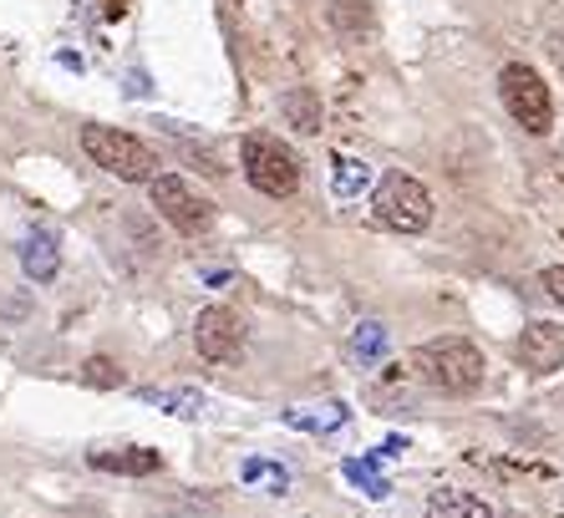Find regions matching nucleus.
Returning a JSON list of instances; mask_svg holds the SVG:
<instances>
[{
	"label": "nucleus",
	"instance_id": "nucleus-1",
	"mask_svg": "<svg viewBox=\"0 0 564 518\" xmlns=\"http://www.w3.org/2000/svg\"><path fill=\"white\" fill-rule=\"evenodd\" d=\"M412 371H417L427 387L458 397V391H473L478 381H484V350L473 346V341H463V336L422 341V346L412 350Z\"/></svg>",
	"mask_w": 564,
	"mask_h": 518
},
{
	"label": "nucleus",
	"instance_id": "nucleus-2",
	"mask_svg": "<svg viewBox=\"0 0 564 518\" xmlns=\"http://www.w3.org/2000/svg\"><path fill=\"white\" fill-rule=\"evenodd\" d=\"M82 153L93 158L102 173L122 183H148L158 173V153L143 143V138H132V132H118L107 128V122H87L82 128Z\"/></svg>",
	"mask_w": 564,
	"mask_h": 518
},
{
	"label": "nucleus",
	"instance_id": "nucleus-3",
	"mask_svg": "<svg viewBox=\"0 0 564 518\" xmlns=\"http://www.w3.org/2000/svg\"><path fill=\"white\" fill-rule=\"evenodd\" d=\"M239 163H245V179L264 198H290L301 188V158L290 153L280 138H270V132H250L245 148H239Z\"/></svg>",
	"mask_w": 564,
	"mask_h": 518
},
{
	"label": "nucleus",
	"instance_id": "nucleus-4",
	"mask_svg": "<svg viewBox=\"0 0 564 518\" xmlns=\"http://www.w3.org/2000/svg\"><path fill=\"white\" fill-rule=\"evenodd\" d=\"M371 214H377V224H387L397 234H422L433 224V194L412 173H387L377 183V194H371Z\"/></svg>",
	"mask_w": 564,
	"mask_h": 518
},
{
	"label": "nucleus",
	"instance_id": "nucleus-5",
	"mask_svg": "<svg viewBox=\"0 0 564 518\" xmlns=\"http://www.w3.org/2000/svg\"><path fill=\"white\" fill-rule=\"evenodd\" d=\"M499 91H503V107H509L513 122H524V132L544 138V132L554 128V102H550V87L539 82V72H529V66H503Z\"/></svg>",
	"mask_w": 564,
	"mask_h": 518
},
{
	"label": "nucleus",
	"instance_id": "nucleus-6",
	"mask_svg": "<svg viewBox=\"0 0 564 518\" xmlns=\"http://www.w3.org/2000/svg\"><path fill=\"white\" fill-rule=\"evenodd\" d=\"M148 194H153V208L178 234H204L214 224V204L209 198H198L178 173H153V179H148Z\"/></svg>",
	"mask_w": 564,
	"mask_h": 518
},
{
	"label": "nucleus",
	"instance_id": "nucleus-7",
	"mask_svg": "<svg viewBox=\"0 0 564 518\" xmlns=\"http://www.w3.org/2000/svg\"><path fill=\"white\" fill-rule=\"evenodd\" d=\"M194 346L209 366H235L245 356V321L229 305H209L194 321Z\"/></svg>",
	"mask_w": 564,
	"mask_h": 518
},
{
	"label": "nucleus",
	"instance_id": "nucleus-8",
	"mask_svg": "<svg viewBox=\"0 0 564 518\" xmlns=\"http://www.w3.org/2000/svg\"><path fill=\"white\" fill-rule=\"evenodd\" d=\"M513 356H519V366H524V371H534V376L560 371V366H564V325H554V321L524 325V336H519Z\"/></svg>",
	"mask_w": 564,
	"mask_h": 518
},
{
	"label": "nucleus",
	"instance_id": "nucleus-9",
	"mask_svg": "<svg viewBox=\"0 0 564 518\" xmlns=\"http://www.w3.org/2000/svg\"><path fill=\"white\" fill-rule=\"evenodd\" d=\"M21 270L36 280V285H46V280H56V270H62V245H56V234L36 229L21 245Z\"/></svg>",
	"mask_w": 564,
	"mask_h": 518
},
{
	"label": "nucleus",
	"instance_id": "nucleus-10",
	"mask_svg": "<svg viewBox=\"0 0 564 518\" xmlns=\"http://www.w3.org/2000/svg\"><path fill=\"white\" fill-rule=\"evenodd\" d=\"M427 518H494V508H488L478 493L443 483V488H433V498H427Z\"/></svg>",
	"mask_w": 564,
	"mask_h": 518
},
{
	"label": "nucleus",
	"instance_id": "nucleus-11",
	"mask_svg": "<svg viewBox=\"0 0 564 518\" xmlns=\"http://www.w3.org/2000/svg\"><path fill=\"white\" fill-rule=\"evenodd\" d=\"M326 21H330V31L346 41H367L371 26H377V21H371V0H330Z\"/></svg>",
	"mask_w": 564,
	"mask_h": 518
},
{
	"label": "nucleus",
	"instance_id": "nucleus-12",
	"mask_svg": "<svg viewBox=\"0 0 564 518\" xmlns=\"http://www.w3.org/2000/svg\"><path fill=\"white\" fill-rule=\"evenodd\" d=\"M280 117H285L295 132H321V97H315L311 87H295V91H285L280 97Z\"/></svg>",
	"mask_w": 564,
	"mask_h": 518
},
{
	"label": "nucleus",
	"instance_id": "nucleus-13",
	"mask_svg": "<svg viewBox=\"0 0 564 518\" xmlns=\"http://www.w3.org/2000/svg\"><path fill=\"white\" fill-rule=\"evenodd\" d=\"M93 467L138 478V473H158V467H163V457H158L153 447H118V453H93Z\"/></svg>",
	"mask_w": 564,
	"mask_h": 518
},
{
	"label": "nucleus",
	"instance_id": "nucleus-14",
	"mask_svg": "<svg viewBox=\"0 0 564 518\" xmlns=\"http://www.w3.org/2000/svg\"><path fill=\"white\" fill-rule=\"evenodd\" d=\"M143 402H153V407H163V412H173V417H198L204 412V391H194V387H148V391H138Z\"/></svg>",
	"mask_w": 564,
	"mask_h": 518
},
{
	"label": "nucleus",
	"instance_id": "nucleus-15",
	"mask_svg": "<svg viewBox=\"0 0 564 518\" xmlns=\"http://www.w3.org/2000/svg\"><path fill=\"white\" fill-rule=\"evenodd\" d=\"M285 422H290V428H301V432H330V428H341V422H346V407H341V402L290 407Z\"/></svg>",
	"mask_w": 564,
	"mask_h": 518
},
{
	"label": "nucleus",
	"instance_id": "nucleus-16",
	"mask_svg": "<svg viewBox=\"0 0 564 518\" xmlns=\"http://www.w3.org/2000/svg\"><path fill=\"white\" fill-rule=\"evenodd\" d=\"M239 478H245V488H260V493H290V467L270 463V457H250L239 467Z\"/></svg>",
	"mask_w": 564,
	"mask_h": 518
},
{
	"label": "nucleus",
	"instance_id": "nucleus-17",
	"mask_svg": "<svg viewBox=\"0 0 564 518\" xmlns=\"http://www.w3.org/2000/svg\"><path fill=\"white\" fill-rule=\"evenodd\" d=\"M371 183V163H356V158H336V173H330V194L336 198H356Z\"/></svg>",
	"mask_w": 564,
	"mask_h": 518
},
{
	"label": "nucleus",
	"instance_id": "nucleus-18",
	"mask_svg": "<svg viewBox=\"0 0 564 518\" xmlns=\"http://www.w3.org/2000/svg\"><path fill=\"white\" fill-rule=\"evenodd\" d=\"M381 350H387V325H371V321H367V325H361V331L351 336V356H356L361 366H377Z\"/></svg>",
	"mask_w": 564,
	"mask_h": 518
},
{
	"label": "nucleus",
	"instance_id": "nucleus-19",
	"mask_svg": "<svg viewBox=\"0 0 564 518\" xmlns=\"http://www.w3.org/2000/svg\"><path fill=\"white\" fill-rule=\"evenodd\" d=\"M341 473L351 483H361V488H367V498H387V488H392L387 478H377V457H351Z\"/></svg>",
	"mask_w": 564,
	"mask_h": 518
},
{
	"label": "nucleus",
	"instance_id": "nucleus-20",
	"mask_svg": "<svg viewBox=\"0 0 564 518\" xmlns=\"http://www.w3.org/2000/svg\"><path fill=\"white\" fill-rule=\"evenodd\" d=\"M82 381H87V387L112 391V387H122V366L107 361V356H93V361H82Z\"/></svg>",
	"mask_w": 564,
	"mask_h": 518
},
{
	"label": "nucleus",
	"instance_id": "nucleus-21",
	"mask_svg": "<svg viewBox=\"0 0 564 518\" xmlns=\"http://www.w3.org/2000/svg\"><path fill=\"white\" fill-rule=\"evenodd\" d=\"M539 285H544V295H550V300H560V305H564V265H554V270L539 274Z\"/></svg>",
	"mask_w": 564,
	"mask_h": 518
},
{
	"label": "nucleus",
	"instance_id": "nucleus-22",
	"mask_svg": "<svg viewBox=\"0 0 564 518\" xmlns=\"http://www.w3.org/2000/svg\"><path fill=\"white\" fill-rule=\"evenodd\" d=\"M26 311H31V305L21 295H15V300H0V315H26Z\"/></svg>",
	"mask_w": 564,
	"mask_h": 518
},
{
	"label": "nucleus",
	"instance_id": "nucleus-23",
	"mask_svg": "<svg viewBox=\"0 0 564 518\" xmlns=\"http://www.w3.org/2000/svg\"><path fill=\"white\" fill-rule=\"evenodd\" d=\"M554 62H560V66H564V36H560V41H554Z\"/></svg>",
	"mask_w": 564,
	"mask_h": 518
},
{
	"label": "nucleus",
	"instance_id": "nucleus-24",
	"mask_svg": "<svg viewBox=\"0 0 564 518\" xmlns=\"http://www.w3.org/2000/svg\"><path fill=\"white\" fill-rule=\"evenodd\" d=\"M560 514H564V504H560Z\"/></svg>",
	"mask_w": 564,
	"mask_h": 518
}]
</instances>
